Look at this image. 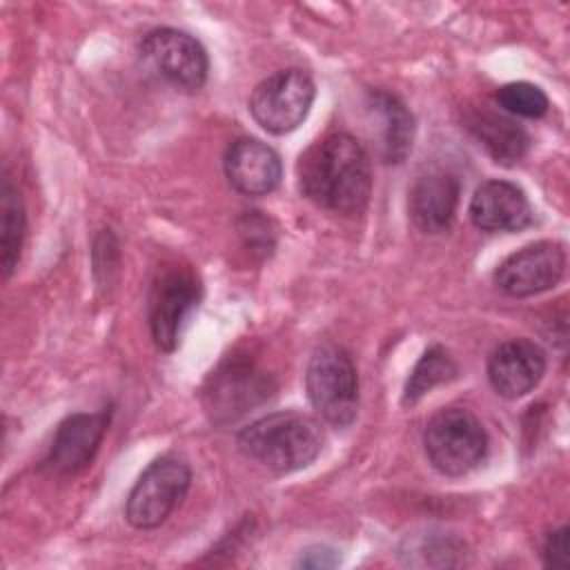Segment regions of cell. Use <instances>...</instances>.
Instances as JSON below:
<instances>
[{
  "mask_svg": "<svg viewBox=\"0 0 570 570\" xmlns=\"http://www.w3.org/2000/svg\"><path fill=\"white\" fill-rule=\"evenodd\" d=\"M140 60L154 76L180 91H198L209 71L205 47L174 27L151 29L140 42Z\"/></svg>",
  "mask_w": 570,
  "mask_h": 570,
  "instance_id": "cell-7",
  "label": "cell"
},
{
  "mask_svg": "<svg viewBox=\"0 0 570 570\" xmlns=\"http://www.w3.org/2000/svg\"><path fill=\"white\" fill-rule=\"evenodd\" d=\"M470 218L483 232H519L532 223V207L519 185L485 180L470 200Z\"/></svg>",
  "mask_w": 570,
  "mask_h": 570,
  "instance_id": "cell-14",
  "label": "cell"
},
{
  "mask_svg": "<svg viewBox=\"0 0 570 570\" xmlns=\"http://www.w3.org/2000/svg\"><path fill=\"white\" fill-rule=\"evenodd\" d=\"M456 374H459V365L454 363L450 352L441 345H432L430 350L423 352V356L416 361L414 370L410 372L403 390V403L414 405L430 390L452 381Z\"/></svg>",
  "mask_w": 570,
  "mask_h": 570,
  "instance_id": "cell-19",
  "label": "cell"
},
{
  "mask_svg": "<svg viewBox=\"0 0 570 570\" xmlns=\"http://www.w3.org/2000/svg\"><path fill=\"white\" fill-rule=\"evenodd\" d=\"M305 390L318 416L347 428L358 412V376L350 354L336 345H321L309 356L305 370Z\"/></svg>",
  "mask_w": 570,
  "mask_h": 570,
  "instance_id": "cell-3",
  "label": "cell"
},
{
  "mask_svg": "<svg viewBox=\"0 0 570 570\" xmlns=\"http://www.w3.org/2000/svg\"><path fill=\"white\" fill-rule=\"evenodd\" d=\"M367 109L379 122V147L385 163H403L412 151L414 140V118L410 109L383 89H372L367 94Z\"/></svg>",
  "mask_w": 570,
  "mask_h": 570,
  "instance_id": "cell-16",
  "label": "cell"
},
{
  "mask_svg": "<svg viewBox=\"0 0 570 570\" xmlns=\"http://www.w3.org/2000/svg\"><path fill=\"white\" fill-rule=\"evenodd\" d=\"M272 392V379L252 361L232 356L212 372L205 385V410L214 423H229L263 403Z\"/></svg>",
  "mask_w": 570,
  "mask_h": 570,
  "instance_id": "cell-9",
  "label": "cell"
},
{
  "mask_svg": "<svg viewBox=\"0 0 570 570\" xmlns=\"http://www.w3.org/2000/svg\"><path fill=\"white\" fill-rule=\"evenodd\" d=\"M468 127L499 165H505V167L514 165L530 149L528 131L519 122L505 116L490 114V111L472 114L468 118Z\"/></svg>",
  "mask_w": 570,
  "mask_h": 570,
  "instance_id": "cell-17",
  "label": "cell"
},
{
  "mask_svg": "<svg viewBox=\"0 0 570 570\" xmlns=\"http://www.w3.org/2000/svg\"><path fill=\"white\" fill-rule=\"evenodd\" d=\"M546 372V352L528 338L501 343L488 358V381L503 399H521L532 392Z\"/></svg>",
  "mask_w": 570,
  "mask_h": 570,
  "instance_id": "cell-12",
  "label": "cell"
},
{
  "mask_svg": "<svg viewBox=\"0 0 570 570\" xmlns=\"http://www.w3.org/2000/svg\"><path fill=\"white\" fill-rule=\"evenodd\" d=\"M191 483L189 465L176 456H160L134 483L125 517L138 530L158 528L183 503Z\"/></svg>",
  "mask_w": 570,
  "mask_h": 570,
  "instance_id": "cell-5",
  "label": "cell"
},
{
  "mask_svg": "<svg viewBox=\"0 0 570 570\" xmlns=\"http://www.w3.org/2000/svg\"><path fill=\"white\" fill-rule=\"evenodd\" d=\"M497 102L503 111L519 118H541L546 116L550 100L541 87L532 82H508L497 91Z\"/></svg>",
  "mask_w": 570,
  "mask_h": 570,
  "instance_id": "cell-20",
  "label": "cell"
},
{
  "mask_svg": "<svg viewBox=\"0 0 570 570\" xmlns=\"http://www.w3.org/2000/svg\"><path fill=\"white\" fill-rule=\"evenodd\" d=\"M0 261L2 272L9 276L20 258L22 238H24V207L20 194L11 178L4 174L2 191H0Z\"/></svg>",
  "mask_w": 570,
  "mask_h": 570,
  "instance_id": "cell-18",
  "label": "cell"
},
{
  "mask_svg": "<svg viewBox=\"0 0 570 570\" xmlns=\"http://www.w3.org/2000/svg\"><path fill=\"white\" fill-rule=\"evenodd\" d=\"M238 450L272 472L289 474L307 468L323 448L316 419L303 412H272L238 432Z\"/></svg>",
  "mask_w": 570,
  "mask_h": 570,
  "instance_id": "cell-2",
  "label": "cell"
},
{
  "mask_svg": "<svg viewBox=\"0 0 570 570\" xmlns=\"http://www.w3.org/2000/svg\"><path fill=\"white\" fill-rule=\"evenodd\" d=\"M200 301V281L189 267H165L158 272L147 296L149 332L158 350L174 352L187 316Z\"/></svg>",
  "mask_w": 570,
  "mask_h": 570,
  "instance_id": "cell-6",
  "label": "cell"
},
{
  "mask_svg": "<svg viewBox=\"0 0 570 570\" xmlns=\"http://www.w3.org/2000/svg\"><path fill=\"white\" fill-rule=\"evenodd\" d=\"M566 272V252L554 240H537L510 254L494 272L501 292L514 298L552 289Z\"/></svg>",
  "mask_w": 570,
  "mask_h": 570,
  "instance_id": "cell-10",
  "label": "cell"
},
{
  "mask_svg": "<svg viewBox=\"0 0 570 570\" xmlns=\"http://www.w3.org/2000/svg\"><path fill=\"white\" fill-rule=\"evenodd\" d=\"M316 87L303 69H281L256 85L249 98L252 118L269 134L294 131L309 114Z\"/></svg>",
  "mask_w": 570,
  "mask_h": 570,
  "instance_id": "cell-8",
  "label": "cell"
},
{
  "mask_svg": "<svg viewBox=\"0 0 570 570\" xmlns=\"http://www.w3.org/2000/svg\"><path fill=\"white\" fill-rule=\"evenodd\" d=\"M336 563H338V554H336L332 548H327V546L307 548V550L298 557V561H296V566H301V568H314V570H318V568H334Z\"/></svg>",
  "mask_w": 570,
  "mask_h": 570,
  "instance_id": "cell-22",
  "label": "cell"
},
{
  "mask_svg": "<svg viewBox=\"0 0 570 570\" xmlns=\"http://www.w3.org/2000/svg\"><path fill=\"white\" fill-rule=\"evenodd\" d=\"M298 189L316 207L354 216L372 191V167L363 145L350 134H330L298 160Z\"/></svg>",
  "mask_w": 570,
  "mask_h": 570,
  "instance_id": "cell-1",
  "label": "cell"
},
{
  "mask_svg": "<svg viewBox=\"0 0 570 570\" xmlns=\"http://www.w3.org/2000/svg\"><path fill=\"white\" fill-rule=\"evenodd\" d=\"M459 194V178L448 171H432L419 176L407 198L412 223L425 234L445 232L454 220Z\"/></svg>",
  "mask_w": 570,
  "mask_h": 570,
  "instance_id": "cell-15",
  "label": "cell"
},
{
  "mask_svg": "<svg viewBox=\"0 0 570 570\" xmlns=\"http://www.w3.org/2000/svg\"><path fill=\"white\" fill-rule=\"evenodd\" d=\"M223 165L229 185L245 196H265L274 191L283 176L278 154L256 138L234 140L225 151Z\"/></svg>",
  "mask_w": 570,
  "mask_h": 570,
  "instance_id": "cell-13",
  "label": "cell"
},
{
  "mask_svg": "<svg viewBox=\"0 0 570 570\" xmlns=\"http://www.w3.org/2000/svg\"><path fill=\"white\" fill-rule=\"evenodd\" d=\"M109 419H111L109 407L67 416L53 434V441L42 461V468L58 476H67L85 470L94 461L102 443Z\"/></svg>",
  "mask_w": 570,
  "mask_h": 570,
  "instance_id": "cell-11",
  "label": "cell"
},
{
  "mask_svg": "<svg viewBox=\"0 0 570 570\" xmlns=\"http://www.w3.org/2000/svg\"><path fill=\"white\" fill-rule=\"evenodd\" d=\"M428 461L443 476L472 472L488 452V434L481 421L465 407H443L423 434Z\"/></svg>",
  "mask_w": 570,
  "mask_h": 570,
  "instance_id": "cell-4",
  "label": "cell"
},
{
  "mask_svg": "<svg viewBox=\"0 0 570 570\" xmlns=\"http://www.w3.org/2000/svg\"><path fill=\"white\" fill-rule=\"evenodd\" d=\"M543 563L548 568H568L570 552H568V525L552 530L543 543Z\"/></svg>",
  "mask_w": 570,
  "mask_h": 570,
  "instance_id": "cell-21",
  "label": "cell"
}]
</instances>
